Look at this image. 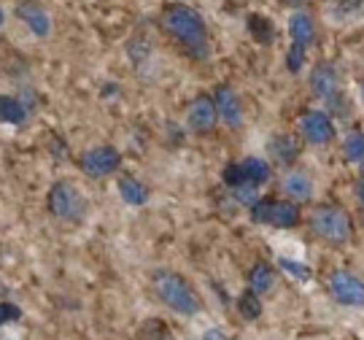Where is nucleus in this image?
I'll use <instances>...</instances> for the list:
<instances>
[{
  "label": "nucleus",
  "instance_id": "nucleus-1",
  "mask_svg": "<svg viewBox=\"0 0 364 340\" xmlns=\"http://www.w3.org/2000/svg\"><path fill=\"white\" fill-rule=\"evenodd\" d=\"M151 284H154L156 297L165 302L170 311H176L181 316H195L200 311V300H197L195 289L189 287L178 273L156 270Z\"/></svg>",
  "mask_w": 364,
  "mask_h": 340
},
{
  "label": "nucleus",
  "instance_id": "nucleus-7",
  "mask_svg": "<svg viewBox=\"0 0 364 340\" xmlns=\"http://www.w3.org/2000/svg\"><path fill=\"white\" fill-rule=\"evenodd\" d=\"M329 289L340 305H351V308L364 305V281H359L356 275L338 270V273L329 275Z\"/></svg>",
  "mask_w": 364,
  "mask_h": 340
},
{
  "label": "nucleus",
  "instance_id": "nucleus-25",
  "mask_svg": "<svg viewBox=\"0 0 364 340\" xmlns=\"http://www.w3.org/2000/svg\"><path fill=\"white\" fill-rule=\"evenodd\" d=\"M287 63H289V70H291V73H297L299 68H302V63H305V46L294 43L287 54Z\"/></svg>",
  "mask_w": 364,
  "mask_h": 340
},
{
  "label": "nucleus",
  "instance_id": "nucleus-10",
  "mask_svg": "<svg viewBox=\"0 0 364 340\" xmlns=\"http://www.w3.org/2000/svg\"><path fill=\"white\" fill-rule=\"evenodd\" d=\"M216 108H219L221 119L230 124V127H240V100H237V95H235L230 87H219L216 90Z\"/></svg>",
  "mask_w": 364,
  "mask_h": 340
},
{
  "label": "nucleus",
  "instance_id": "nucleus-24",
  "mask_svg": "<svg viewBox=\"0 0 364 340\" xmlns=\"http://www.w3.org/2000/svg\"><path fill=\"white\" fill-rule=\"evenodd\" d=\"M235 200L237 203H246V206H257L259 203V192H257L254 184H243V186L235 189Z\"/></svg>",
  "mask_w": 364,
  "mask_h": 340
},
{
  "label": "nucleus",
  "instance_id": "nucleus-14",
  "mask_svg": "<svg viewBox=\"0 0 364 340\" xmlns=\"http://www.w3.org/2000/svg\"><path fill=\"white\" fill-rule=\"evenodd\" d=\"M248 284H251V292H257V294H264V292H270L275 284V273L270 265H254L251 267V275H248Z\"/></svg>",
  "mask_w": 364,
  "mask_h": 340
},
{
  "label": "nucleus",
  "instance_id": "nucleus-9",
  "mask_svg": "<svg viewBox=\"0 0 364 340\" xmlns=\"http://www.w3.org/2000/svg\"><path fill=\"white\" fill-rule=\"evenodd\" d=\"M299 130L311 144H326L332 138V122L321 111H308L305 117L299 119Z\"/></svg>",
  "mask_w": 364,
  "mask_h": 340
},
{
  "label": "nucleus",
  "instance_id": "nucleus-8",
  "mask_svg": "<svg viewBox=\"0 0 364 340\" xmlns=\"http://www.w3.org/2000/svg\"><path fill=\"white\" fill-rule=\"evenodd\" d=\"M216 117H219V108L210 97H197L195 103L189 105V114H186V122L189 127L197 132H208L213 124H216Z\"/></svg>",
  "mask_w": 364,
  "mask_h": 340
},
{
  "label": "nucleus",
  "instance_id": "nucleus-15",
  "mask_svg": "<svg viewBox=\"0 0 364 340\" xmlns=\"http://www.w3.org/2000/svg\"><path fill=\"white\" fill-rule=\"evenodd\" d=\"M289 33H291L294 43L308 46L313 41V19L308 14H294V16L289 19Z\"/></svg>",
  "mask_w": 364,
  "mask_h": 340
},
{
  "label": "nucleus",
  "instance_id": "nucleus-21",
  "mask_svg": "<svg viewBox=\"0 0 364 340\" xmlns=\"http://www.w3.org/2000/svg\"><path fill=\"white\" fill-rule=\"evenodd\" d=\"M343 154H346V159H351V162L364 159V132H351V135L346 138Z\"/></svg>",
  "mask_w": 364,
  "mask_h": 340
},
{
  "label": "nucleus",
  "instance_id": "nucleus-4",
  "mask_svg": "<svg viewBox=\"0 0 364 340\" xmlns=\"http://www.w3.org/2000/svg\"><path fill=\"white\" fill-rule=\"evenodd\" d=\"M49 211L60 219H78L84 213V197L73 184H54L49 192Z\"/></svg>",
  "mask_w": 364,
  "mask_h": 340
},
{
  "label": "nucleus",
  "instance_id": "nucleus-30",
  "mask_svg": "<svg viewBox=\"0 0 364 340\" xmlns=\"http://www.w3.org/2000/svg\"><path fill=\"white\" fill-rule=\"evenodd\" d=\"M362 176H364V168H362Z\"/></svg>",
  "mask_w": 364,
  "mask_h": 340
},
{
  "label": "nucleus",
  "instance_id": "nucleus-13",
  "mask_svg": "<svg viewBox=\"0 0 364 340\" xmlns=\"http://www.w3.org/2000/svg\"><path fill=\"white\" fill-rule=\"evenodd\" d=\"M284 192L291 195L294 200H308L313 195V184L311 179L305 176V173H299V170H291L284 176Z\"/></svg>",
  "mask_w": 364,
  "mask_h": 340
},
{
  "label": "nucleus",
  "instance_id": "nucleus-17",
  "mask_svg": "<svg viewBox=\"0 0 364 340\" xmlns=\"http://www.w3.org/2000/svg\"><path fill=\"white\" fill-rule=\"evenodd\" d=\"M270 154H273L278 162H291V159L299 154L297 149V141L291 138V135H278V138H273V144H270Z\"/></svg>",
  "mask_w": 364,
  "mask_h": 340
},
{
  "label": "nucleus",
  "instance_id": "nucleus-11",
  "mask_svg": "<svg viewBox=\"0 0 364 340\" xmlns=\"http://www.w3.org/2000/svg\"><path fill=\"white\" fill-rule=\"evenodd\" d=\"M311 84H313V92H316V95L332 97V95L338 92V73H335V68L329 65V63L316 65L311 73Z\"/></svg>",
  "mask_w": 364,
  "mask_h": 340
},
{
  "label": "nucleus",
  "instance_id": "nucleus-27",
  "mask_svg": "<svg viewBox=\"0 0 364 340\" xmlns=\"http://www.w3.org/2000/svg\"><path fill=\"white\" fill-rule=\"evenodd\" d=\"M203 340H232L227 332H221V329H208L205 335H203Z\"/></svg>",
  "mask_w": 364,
  "mask_h": 340
},
{
  "label": "nucleus",
  "instance_id": "nucleus-16",
  "mask_svg": "<svg viewBox=\"0 0 364 340\" xmlns=\"http://www.w3.org/2000/svg\"><path fill=\"white\" fill-rule=\"evenodd\" d=\"M119 195L127 206H144L149 200V189L141 181H135V179H122L119 181Z\"/></svg>",
  "mask_w": 364,
  "mask_h": 340
},
{
  "label": "nucleus",
  "instance_id": "nucleus-3",
  "mask_svg": "<svg viewBox=\"0 0 364 340\" xmlns=\"http://www.w3.org/2000/svg\"><path fill=\"white\" fill-rule=\"evenodd\" d=\"M311 224L316 230V235H321L329 243H346L351 238V222L348 216L340 208H332V206H321V208L313 211Z\"/></svg>",
  "mask_w": 364,
  "mask_h": 340
},
{
  "label": "nucleus",
  "instance_id": "nucleus-5",
  "mask_svg": "<svg viewBox=\"0 0 364 340\" xmlns=\"http://www.w3.org/2000/svg\"><path fill=\"white\" fill-rule=\"evenodd\" d=\"M251 219L254 222H270L281 230H287V227H294L299 222V211L287 200H264V203L259 200L251 211Z\"/></svg>",
  "mask_w": 364,
  "mask_h": 340
},
{
  "label": "nucleus",
  "instance_id": "nucleus-23",
  "mask_svg": "<svg viewBox=\"0 0 364 340\" xmlns=\"http://www.w3.org/2000/svg\"><path fill=\"white\" fill-rule=\"evenodd\" d=\"M224 184L227 186H232V189H237V186H243V184H248V173L243 165H227V170H224Z\"/></svg>",
  "mask_w": 364,
  "mask_h": 340
},
{
  "label": "nucleus",
  "instance_id": "nucleus-12",
  "mask_svg": "<svg viewBox=\"0 0 364 340\" xmlns=\"http://www.w3.org/2000/svg\"><path fill=\"white\" fill-rule=\"evenodd\" d=\"M19 16L27 22V27L36 33V36H46L49 33V14L43 11L41 6H36V3H22L19 6Z\"/></svg>",
  "mask_w": 364,
  "mask_h": 340
},
{
  "label": "nucleus",
  "instance_id": "nucleus-20",
  "mask_svg": "<svg viewBox=\"0 0 364 340\" xmlns=\"http://www.w3.org/2000/svg\"><path fill=\"white\" fill-rule=\"evenodd\" d=\"M243 168H246L248 173V181L251 184H264L267 179H270V168H267V162L259 157H248L240 162Z\"/></svg>",
  "mask_w": 364,
  "mask_h": 340
},
{
  "label": "nucleus",
  "instance_id": "nucleus-29",
  "mask_svg": "<svg viewBox=\"0 0 364 340\" xmlns=\"http://www.w3.org/2000/svg\"><path fill=\"white\" fill-rule=\"evenodd\" d=\"M362 95H364V84H362Z\"/></svg>",
  "mask_w": 364,
  "mask_h": 340
},
{
  "label": "nucleus",
  "instance_id": "nucleus-2",
  "mask_svg": "<svg viewBox=\"0 0 364 340\" xmlns=\"http://www.w3.org/2000/svg\"><path fill=\"white\" fill-rule=\"evenodd\" d=\"M165 27L176 38H181L195 54H205V27L200 14L192 11L189 6H170L165 11Z\"/></svg>",
  "mask_w": 364,
  "mask_h": 340
},
{
  "label": "nucleus",
  "instance_id": "nucleus-22",
  "mask_svg": "<svg viewBox=\"0 0 364 340\" xmlns=\"http://www.w3.org/2000/svg\"><path fill=\"white\" fill-rule=\"evenodd\" d=\"M278 265L287 270L291 278H297V281H311V267L308 265H299V262H294V260H287V257H281L278 260Z\"/></svg>",
  "mask_w": 364,
  "mask_h": 340
},
{
  "label": "nucleus",
  "instance_id": "nucleus-26",
  "mask_svg": "<svg viewBox=\"0 0 364 340\" xmlns=\"http://www.w3.org/2000/svg\"><path fill=\"white\" fill-rule=\"evenodd\" d=\"M0 316H3V324H14V322H19V319H22V311H19V305H14L11 300H3Z\"/></svg>",
  "mask_w": 364,
  "mask_h": 340
},
{
  "label": "nucleus",
  "instance_id": "nucleus-6",
  "mask_svg": "<svg viewBox=\"0 0 364 340\" xmlns=\"http://www.w3.org/2000/svg\"><path fill=\"white\" fill-rule=\"evenodd\" d=\"M119 152L114 146H97V149H87L78 157V168L84 170L92 179H103L108 173H114L119 168Z\"/></svg>",
  "mask_w": 364,
  "mask_h": 340
},
{
  "label": "nucleus",
  "instance_id": "nucleus-18",
  "mask_svg": "<svg viewBox=\"0 0 364 340\" xmlns=\"http://www.w3.org/2000/svg\"><path fill=\"white\" fill-rule=\"evenodd\" d=\"M237 311H240V316L248 319V322L259 319L262 316V300L257 297V292H246V294H240V297H237Z\"/></svg>",
  "mask_w": 364,
  "mask_h": 340
},
{
  "label": "nucleus",
  "instance_id": "nucleus-28",
  "mask_svg": "<svg viewBox=\"0 0 364 340\" xmlns=\"http://www.w3.org/2000/svg\"><path fill=\"white\" fill-rule=\"evenodd\" d=\"M356 192H359V200H362V206H364V184H359V186H356Z\"/></svg>",
  "mask_w": 364,
  "mask_h": 340
},
{
  "label": "nucleus",
  "instance_id": "nucleus-19",
  "mask_svg": "<svg viewBox=\"0 0 364 340\" xmlns=\"http://www.w3.org/2000/svg\"><path fill=\"white\" fill-rule=\"evenodd\" d=\"M0 117L9 124H22L25 122V105L19 100H14V97H3L0 100Z\"/></svg>",
  "mask_w": 364,
  "mask_h": 340
}]
</instances>
